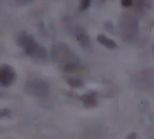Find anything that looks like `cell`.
<instances>
[{
  "instance_id": "1",
  "label": "cell",
  "mask_w": 154,
  "mask_h": 139,
  "mask_svg": "<svg viewBox=\"0 0 154 139\" xmlns=\"http://www.w3.org/2000/svg\"><path fill=\"white\" fill-rule=\"evenodd\" d=\"M18 42H19V45H20L29 54H36L37 52H42L41 47H38L37 44H36L30 36H28V35H23V36L18 40Z\"/></svg>"
},
{
  "instance_id": "2",
  "label": "cell",
  "mask_w": 154,
  "mask_h": 139,
  "mask_svg": "<svg viewBox=\"0 0 154 139\" xmlns=\"http://www.w3.org/2000/svg\"><path fill=\"white\" fill-rule=\"evenodd\" d=\"M26 89L32 94L42 95V94L47 93V85L42 80H34V81H29L28 82Z\"/></svg>"
},
{
  "instance_id": "3",
  "label": "cell",
  "mask_w": 154,
  "mask_h": 139,
  "mask_svg": "<svg viewBox=\"0 0 154 139\" xmlns=\"http://www.w3.org/2000/svg\"><path fill=\"white\" fill-rule=\"evenodd\" d=\"M16 77L13 69L10 65H2L0 68V83L1 85H10Z\"/></svg>"
},
{
  "instance_id": "4",
  "label": "cell",
  "mask_w": 154,
  "mask_h": 139,
  "mask_svg": "<svg viewBox=\"0 0 154 139\" xmlns=\"http://www.w3.org/2000/svg\"><path fill=\"white\" fill-rule=\"evenodd\" d=\"M76 36H77L78 42H79L82 46H84V47H88V46H89V36H88V34H87L83 29H78V30L76 31Z\"/></svg>"
},
{
  "instance_id": "5",
  "label": "cell",
  "mask_w": 154,
  "mask_h": 139,
  "mask_svg": "<svg viewBox=\"0 0 154 139\" xmlns=\"http://www.w3.org/2000/svg\"><path fill=\"white\" fill-rule=\"evenodd\" d=\"M97 40H99L100 44H102L103 46H106V47H108V48H116V47H117V44H116L113 40L106 37L105 35H99V36H97Z\"/></svg>"
},
{
  "instance_id": "6",
  "label": "cell",
  "mask_w": 154,
  "mask_h": 139,
  "mask_svg": "<svg viewBox=\"0 0 154 139\" xmlns=\"http://www.w3.org/2000/svg\"><path fill=\"white\" fill-rule=\"evenodd\" d=\"M83 102H84V104L87 105V106H91V105H94L95 104V99L91 97V95H83Z\"/></svg>"
},
{
  "instance_id": "7",
  "label": "cell",
  "mask_w": 154,
  "mask_h": 139,
  "mask_svg": "<svg viewBox=\"0 0 154 139\" xmlns=\"http://www.w3.org/2000/svg\"><path fill=\"white\" fill-rule=\"evenodd\" d=\"M8 114H10V110H7V109H0V117H5Z\"/></svg>"
},
{
  "instance_id": "8",
  "label": "cell",
  "mask_w": 154,
  "mask_h": 139,
  "mask_svg": "<svg viewBox=\"0 0 154 139\" xmlns=\"http://www.w3.org/2000/svg\"><path fill=\"white\" fill-rule=\"evenodd\" d=\"M89 5H90V1H83V2L81 4L79 8H81V10H85V8H87Z\"/></svg>"
},
{
  "instance_id": "9",
  "label": "cell",
  "mask_w": 154,
  "mask_h": 139,
  "mask_svg": "<svg viewBox=\"0 0 154 139\" xmlns=\"http://www.w3.org/2000/svg\"><path fill=\"white\" fill-rule=\"evenodd\" d=\"M135 138H136V134H135V133H131V134H129V135H128V138H126V139H135Z\"/></svg>"
},
{
  "instance_id": "10",
  "label": "cell",
  "mask_w": 154,
  "mask_h": 139,
  "mask_svg": "<svg viewBox=\"0 0 154 139\" xmlns=\"http://www.w3.org/2000/svg\"><path fill=\"white\" fill-rule=\"evenodd\" d=\"M131 4H132L131 1H126V2H123V5H124V6H129V5H131Z\"/></svg>"
}]
</instances>
